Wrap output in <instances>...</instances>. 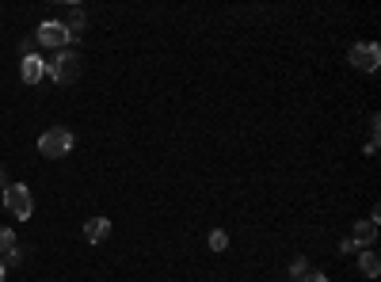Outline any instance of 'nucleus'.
<instances>
[{
  "instance_id": "nucleus-12",
  "label": "nucleus",
  "mask_w": 381,
  "mask_h": 282,
  "mask_svg": "<svg viewBox=\"0 0 381 282\" xmlns=\"http://www.w3.org/2000/svg\"><path fill=\"white\" fill-rule=\"evenodd\" d=\"M225 248H229V233L214 229V233H210V252H225Z\"/></svg>"
},
{
  "instance_id": "nucleus-5",
  "label": "nucleus",
  "mask_w": 381,
  "mask_h": 282,
  "mask_svg": "<svg viewBox=\"0 0 381 282\" xmlns=\"http://www.w3.org/2000/svg\"><path fill=\"white\" fill-rule=\"evenodd\" d=\"M351 65H355V69H362V73H374L381 65V50L374 46V42H358V46L351 50Z\"/></svg>"
},
{
  "instance_id": "nucleus-9",
  "label": "nucleus",
  "mask_w": 381,
  "mask_h": 282,
  "mask_svg": "<svg viewBox=\"0 0 381 282\" xmlns=\"http://www.w3.org/2000/svg\"><path fill=\"white\" fill-rule=\"evenodd\" d=\"M374 236H377V221H358L355 225V236H351V241L358 244V248H362V244H374Z\"/></svg>"
},
{
  "instance_id": "nucleus-3",
  "label": "nucleus",
  "mask_w": 381,
  "mask_h": 282,
  "mask_svg": "<svg viewBox=\"0 0 381 282\" xmlns=\"http://www.w3.org/2000/svg\"><path fill=\"white\" fill-rule=\"evenodd\" d=\"M69 149H73V134L65 130V126H54V130H46L39 138V153L50 156V161H58V156H65Z\"/></svg>"
},
{
  "instance_id": "nucleus-13",
  "label": "nucleus",
  "mask_w": 381,
  "mask_h": 282,
  "mask_svg": "<svg viewBox=\"0 0 381 282\" xmlns=\"http://www.w3.org/2000/svg\"><path fill=\"white\" fill-rule=\"evenodd\" d=\"M301 282H328V275H320V271H305V275H301Z\"/></svg>"
},
{
  "instance_id": "nucleus-11",
  "label": "nucleus",
  "mask_w": 381,
  "mask_h": 282,
  "mask_svg": "<svg viewBox=\"0 0 381 282\" xmlns=\"http://www.w3.org/2000/svg\"><path fill=\"white\" fill-rule=\"evenodd\" d=\"M65 31H69V42H81L84 39V12H73L69 24H65Z\"/></svg>"
},
{
  "instance_id": "nucleus-14",
  "label": "nucleus",
  "mask_w": 381,
  "mask_h": 282,
  "mask_svg": "<svg viewBox=\"0 0 381 282\" xmlns=\"http://www.w3.org/2000/svg\"><path fill=\"white\" fill-rule=\"evenodd\" d=\"M290 271H294V275H305V271H309V263H305V259H301V256H298V259H294V263H290Z\"/></svg>"
},
{
  "instance_id": "nucleus-15",
  "label": "nucleus",
  "mask_w": 381,
  "mask_h": 282,
  "mask_svg": "<svg viewBox=\"0 0 381 282\" xmlns=\"http://www.w3.org/2000/svg\"><path fill=\"white\" fill-rule=\"evenodd\" d=\"M4 275H8V267H4V263H0V282H4Z\"/></svg>"
},
{
  "instance_id": "nucleus-7",
  "label": "nucleus",
  "mask_w": 381,
  "mask_h": 282,
  "mask_svg": "<svg viewBox=\"0 0 381 282\" xmlns=\"http://www.w3.org/2000/svg\"><path fill=\"white\" fill-rule=\"evenodd\" d=\"M107 236H111V221L107 218H88L84 221V241L88 244H103Z\"/></svg>"
},
{
  "instance_id": "nucleus-16",
  "label": "nucleus",
  "mask_w": 381,
  "mask_h": 282,
  "mask_svg": "<svg viewBox=\"0 0 381 282\" xmlns=\"http://www.w3.org/2000/svg\"><path fill=\"white\" fill-rule=\"evenodd\" d=\"M0 183H4V172H0Z\"/></svg>"
},
{
  "instance_id": "nucleus-6",
  "label": "nucleus",
  "mask_w": 381,
  "mask_h": 282,
  "mask_svg": "<svg viewBox=\"0 0 381 282\" xmlns=\"http://www.w3.org/2000/svg\"><path fill=\"white\" fill-rule=\"evenodd\" d=\"M19 76H24V84H42V81H46V61H42L39 54H24V61H19Z\"/></svg>"
},
{
  "instance_id": "nucleus-1",
  "label": "nucleus",
  "mask_w": 381,
  "mask_h": 282,
  "mask_svg": "<svg viewBox=\"0 0 381 282\" xmlns=\"http://www.w3.org/2000/svg\"><path fill=\"white\" fill-rule=\"evenodd\" d=\"M81 69H84V61H81V54H73V50H58L54 61H46V76H54L58 84H73L76 76H81Z\"/></svg>"
},
{
  "instance_id": "nucleus-4",
  "label": "nucleus",
  "mask_w": 381,
  "mask_h": 282,
  "mask_svg": "<svg viewBox=\"0 0 381 282\" xmlns=\"http://www.w3.org/2000/svg\"><path fill=\"white\" fill-rule=\"evenodd\" d=\"M35 42L39 46H50V50H61V46H69V31H65L61 19H46V24H39Z\"/></svg>"
},
{
  "instance_id": "nucleus-2",
  "label": "nucleus",
  "mask_w": 381,
  "mask_h": 282,
  "mask_svg": "<svg viewBox=\"0 0 381 282\" xmlns=\"http://www.w3.org/2000/svg\"><path fill=\"white\" fill-rule=\"evenodd\" d=\"M4 206H8V213H16L19 221H27L31 213H35V198H31V191L24 183H8L4 187Z\"/></svg>"
},
{
  "instance_id": "nucleus-8",
  "label": "nucleus",
  "mask_w": 381,
  "mask_h": 282,
  "mask_svg": "<svg viewBox=\"0 0 381 282\" xmlns=\"http://www.w3.org/2000/svg\"><path fill=\"white\" fill-rule=\"evenodd\" d=\"M19 259V248H16V233L12 229H0V263H16Z\"/></svg>"
},
{
  "instance_id": "nucleus-10",
  "label": "nucleus",
  "mask_w": 381,
  "mask_h": 282,
  "mask_svg": "<svg viewBox=\"0 0 381 282\" xmlns=\"http://www.w3.org/2000/svg\"><path fill=\"white\" fill-rule=\"evenodd\" d=\"M358 267H362V275L377 278V271H381V259H377L374 252H358Z\"/></svg>"
}]
</instances>
